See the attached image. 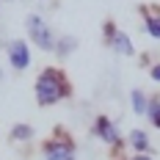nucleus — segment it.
<instances>
[{"mask_svg": "<svg viewBox=\"0 0 160 160\" xmlns=\"http://www.w3.org/2000/svg\"><path fill=\"white\" fill-rule=\"evenodd\" d=\"M66 91H69V86L64 83V75L58 69H47V72H42V78L36 80V99L42 105L58 102Z\"/></svg>", "mask_w": 160, "mask_h": 160, "instance_id": "obj_1", "label": "nucleus"}, {"mask_svg": "<svg viewBox=\"0 0 160 160\" xmlns=\"http://www.w3.org/2000/svg\"><path fill=\"white\" fill-rule=\"evenodd\" d=\"M28 31H31L33 42H36L39 47H44V50H52V47H55L52 33H50V28L42 22V17H31V19H28Z\"/></svg>", "mask_w": 160, "mask_h": 160, "instance_id": "obj_2", "label": "nucleus"}, {"mask_svg": "<svg viewBox=\"0 0 160 160\" xmlns=\"http://www.w3.org/2000/svg\"><path fill=\"white\" fill-rule=\"evenodd\" d=\"M28 64H31L28 44H25V42H14V44H11V66H14V69H25Z\"/></svg>", "mask_w": 160, "mask_h": 160, "instance_id": "obj_3", "label": "nucleus"}, {"mask_svg": "<svg viewBox=\"0 0 160 160\" xmlns=\"http://www.w3.org/2000/svg\"><path fill=\"white\" fill-rule=\"evenodd\" d=\"M47 160H75V158H72V149L66 144H50L47 146Z\"/></svg>", "mask_w": 160, "mask_h": 160, "instance_id": "obj_4", "label": "nucleus"}, {"mask_svg": "<svg viewBox=\"0 0 160 160\" xmlns=\"http://www.w3.org/2000/svg\"><path fill=\"white\" fill-rule=\"evenodd\" d=\"M97 130H99L102 141H108V144H116V141H119V135H116V130L111 127V122H108V119H99V124H97Z\"/></svg>", "mask_w": 160, "mask_h": 160, "instance_id": "obj_5", "label": "nucleus"}, {"mask_svg": "<svg viewBox=\"0 0 160 160\" xmlns=\"http://www.w3.org/2000/svg\"><path fill=\"white\" fill-rule=\"evenodd\" d=\"M113 47L122 50V52H127V55H132V44H130V39L124 33H116V36H113Z\"/></svg>", "mask_w": 160, "mask_h": 160, "instance_id": "obj_6", "label": "nucleus"}, {"mask_svg": "<svg viewBox=\"0 0 160 160\" xmlns=\"http://www.w3.org/2000/svg\"><path fill=\"white\" fill-rule=\"evenodd\" d=\"M146 28H149V33H152L155 39H160V11L146 17Z\"/></svg>", "mask_w": 160, "mask_h": 160, "instance_id": "obj_7", "label": "nucleus"}, {"mask_svg": "<svg viewBox=\"0 0 160 160\" xmlns=\"http://www.w3.org/2000/svg\"><path fill=\"white\" fill-rule=\"evenodd\" d=\"M130 138H132V146H135V149H141V152L146 149V135L141 132V130H132V135H130Z\"/></svg>", "mask_w": 160, "mask_h": 160, "instance_id": "obj_8", "label": "nucleus"}, {"mask_svg": "<svg viewBox=\"0 0 160 160\" xmlns=\"http://www.w3.org/2000/svg\"><path fill=\"white\" fill-rule=\"evenodd\" d=\"M132 108H135L138 113H144V111H146V105H144V94H141V91H132Z\"/></svg>", "mask_w": 160, "mask_h": 160, "instance_id": "obj_9", "label": "nucleus"}, {"mask_svg": "<svg viewBox=\"0 0 160 160\" xmlns=\"http://www.w3.org/2000/svg\"><path fill=\"white\" fill-rule=\"evenodd\" d=\"M149 116H152V122L160 127V102H152V108H149Z\"/></svg>", "mask_w": 160, "mask_h": 160, "instance_id": "obj_10", "label": "nucleus"}, {"mask_svg": "<svg viewBox=\"0 0 160 160\" xmlns=\"http://www.w3.org/2000/svg\"><path fill=\"white\" fill-rule=\"evenodd\" d=\"M31 135V127H17L14 130V138H28Z\"/></svg>", "mask_w": 160, "mask_h": 160, "instance_id": "obj_11", "label": "nucleus"}, {"mask_svg": "<svg viewBox=\"0 0 160 160\" xmlns=\"http://www.w3.org/2000/svg\"><path fill=\"white\" fill-rule=\"evenodd\" d=\"M152 78H155V80H160V64L155 66V69H152Z\"/></svg>", "mask_w": 160, "mask_h": 160, "instance_id": "obj_12", "label": "nucleus"}, {"mask_svg": "<svg viewBox=\"0 0 160 160\" xmlns=\"http://www.w3.org/2000/svg\"><path fill=\"white\" fill-rule=\"evenodd\" d=\"M135 160H149V158H135Z\"/></svg>", "mask_w": 160, "mask_h": 160, "instance_id": "obj_13", "label": "nucleus"}]
</instances>
